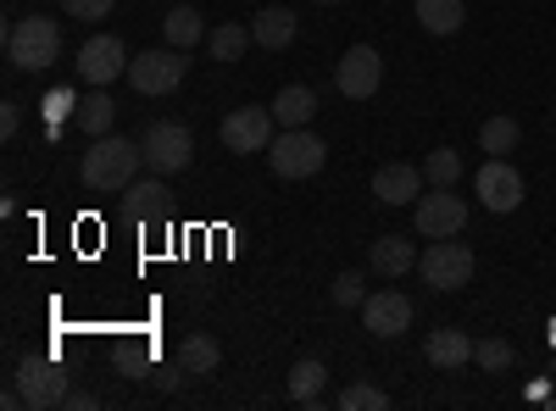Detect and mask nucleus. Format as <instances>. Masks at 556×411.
I'll return each instance as SVG.
<instances>
[{
    "label": "nucleus",
    "instance_id": "obj_1",
    "mask_svg": "<svg viewBox=\"0 0 556 411\" xmlns=\"http://www.w3.org/2000/svg\"><path fill=\"white\" fill-rule=\"evenodd\" d=\"M139 167H146V151H139V140L101 133V140L84 151V162H78V184H84L89 195H123L134 178H139Z\"/></svg>",
    "mask_w": 556,
    "mask_h": 411
},
{
    "label": "nucleus",
    "instance_id": "obj_2",
    "mask_svg": "<svg viewBox=\"0 0 556 411\" xmlns=\"http://www.w3.org/2000/svg\"><path fill=\"white\" fill-rule=\"evenodd\" d=\"M62 56V23L56 17H17L7 28V62L17 73H45V67H56Z\"/></svg>",
    "mask_w": 556,
    "mask_h": 411
},
{
    "label": "nucleus",
    "instance_id": "obj_3",
    "mask_svg": "<svg viewBox=\"0 0 556 411\" xmlns=\"http://www.w3.org/2000/svg\"><path fill=\"white\" fill-rule=\"evenodd\" d=\"M323 162H329V145H323L312 128H278L273 145H267V167L278 178H317Z\"/></svg>",
    "mask_w": 556,
    "mask_h": 411
},
{
    "label": "nucleus",
    "instance_id": "obj_4",
    "mask_svg": "<svg viewBox=\"0 0 556 411\" xmlns=\"http://www.w3.org/2000/svg\"><path fill=\"white\" fill-rule=\"evenodd\" d=\"M139 151H146V172L173 178V172H184L195 162V133L184 123H173V117H162V123H151L146 133H139Z\"/></svg>",
    "mask_w": 556,
    "mask_h": 411
},
{
    "label": "nucleus",
    "instance_id": "obj_5",
    "mask_svg": "<svg viewBox=\"0 0 556 411\" xmlns=\"http://www.w3.org/2000/svg\"><path fill=\"white\" fill-rule=\"evenodd\" d=\"M12 384L23 389V400H28L34 411H56V406H67V395H73L62 361H51V356H23L17 373H12Z\"/></svg>",
    "mask_w": 556,
    "mask_h": 411
},
{
    "label": "nucleus",
    "instance_id": "obj_6",
    "mask_svg": "<svg viewBox=\"0 0 556 411\" xmlns=\"http://www.w3.org/2000/svg\"><path fill=\"white\" fill-rule=\"evenodd\" d=\"M473 267H479V256L462 245V240H434L424 256H417V272H424L429 290H462V284H473Z\"/></svg>",
    "mask_w": 556,
    "mask_h": 411
},
{
    "label": "nucleus",
    "instance_id": "obj_7",
    "mask_svg": "<svg viewBox=\"0 0 556 411\" xmlns=\"http://www.w3.org/2000/svg\"><path fill=\"white\" fill-rule=\"evenodd\" d=\"M412 228L424 240H456L462 228H468V201L451 195V190H429L412 201Z\"/></svg>",
    "mask_w": 556,
    "mask_h": 411
},
{
    "label": "nucleus",
    "instance_id": "obj_8",
    "mask_svg": "<svg viewBox=\"0 0 556 411\" xmlns=\"http://www.w3.org/2000/svg\"><path fill=\"white\" fill-rule=\"evenodd\" d=\"M223 145L235 151V156H256V151H267L273 145V133H278V117H273V106H235L223 117Z\"/></svg>",
    "mask_w": 556,
    "mask_h": 411
},
{
    "label": "nucleus",
    "instance_id": "obj_9",
    "mask_svg": "<svg viewBox=\"0 0 556 411\" xmlns=\"http://www.w3.org/2000/svg\"><path fill=\"white\" fill-rule=\"evenodd\" d=\"M184 73H190V62H184V51H139L128 62V84L139 89V95H173V89L184 84Z\"/></svg>",
    "mask_w": 556,
    "mask_h": 411
},
{
    "label": "nucleus",
    "instance_id": "obj_10",
    "mask_svg": "<svg viewBox=\"0 0 556 411\" xmlns=\"http://www.w3.org/2000/svg\"><path fill=\"white\" fill-rule=\"evenodd\" d=\"M379 84H384V56L374 51V44H351V51L340 56V67H334V89L345 101H374Z\"/></svg>",
    "mask_w": 556,
    "mask_h": 411
},
{
    "label": "nucleus",
    "instance_id": "obj_11",
    "mask_svg": "<svg viewBox=\"0 0 556 411\" xmlns=\"http://www.w3.org/2000/svg\"><path fill=\"white\" fill-rule=\"evenodd\" d=\"M473 190H479V206L484 211H518L523 206V172L506 162V156H490L484 167H479V178H473Z\"/></svg>",
    "mask_w": 556,
    "mask_h": 411
},
{
    "label": "nucleus",
    "instance_id": "obj_12",
    "mask_svg": "<svg viewBox=\"0 0 556 411\" xmlns=\"http://www.w3.org/2000/svg\"><path fill=\"white\" fill-rule=\"evenodd\" d=\"M128 51H123V39L117 34H96V39H84V51H78V78L89 84V89H106L112 78H123L128 73Z\"/></svg>",
    "mask_w": 556,
    "mask_h": 411
},
{
    "label": "nucleus",
    "instance_id": "obj_13",
    "mask_svg": "<svg viewBox=\"0 0 556 411\" xmlns=\"http://www.w3.org/2000/svg\"><path fill=\"white\" fill-rule=\"evenodd\" d=\"M362 329L379 334V339H401L412 329V300L401 290H374L362 300Z\"/></svg>",
    "mask_w": 556,
    "mask_h": 411
},
{
    "label": "nucleus",
    "instance_id": "obj_14",
    "mask_svg": "<svg viewBox=\"0 0 556 411\" xmlns=\"http://www.w3.org/2000/svg\"><path fill=\"white\" fill-rule=\"evenodd\" d=\"M374 195H379L384 206L417 201V195H424V167H412V162H384V167L374 172Z\"/></svg>",
    "mask_w": 556,
    "mask_h": 411
},
{
    "label": "nucleus",
    "instance_id": "obj_15",
    "mask_svg": "<svg viewBox=\"0 0 556 411\" xmlns=\"http://www.w3.org/2000/svg\"><path fill=\"white\" fill-rule=\"evenodd\" d=\"M117 201H123V217H134V222H156V217L167 211V178H162V172L134 178V184H128Z\"/></svg>",
    "mask_w": 556,
    "mask_h": 411
},
{
    "label": "nucleus",
    "instance_id": "obj_16",
    "mask_svg": "<svg viewBox=\"0 0 556 411\" xmlns=\"http://www.w3.org/2000/svg\"><path fill=\"white\" fill-rule=\"evenodd\" d=\"M424 356H429L434 373H456V368H468V361H473V339L462 334V329H434L429 345H424Z\"/></svg>",
    "mask_w": 556,
    "mask_h": 411
},
{
    "label": "nucleus",
    "instance_id": "obj_17",
    "mask_svg": "<svg viewBox=\"0 0 556 411\" xmlns=\"http://www.w3.org/2000/svg\"><path fill=\"white\" fill-rule=\"evenodd\" d=\"M295 28H301V17L290 7H262L251 17V39L262 44V51H285V44L295 39Z\"/></svg>",
    "mask_w": 556,
    "mask_h": 411
},
{
    "label": "nucleus",
    "instance_id": "obj_18",
    "mask_svg": "<svg viewBox=\"0 0 556 411\" xmlns=\"http://www.w3.org/2000/svg\"><path fill=\"white\" fill-rule=\"evenodd\" d=\"M367 267H374L379 279H401V272H412V267H417V251H412V240L384 234V240L367 245Z\"/></svg>",
    "mask_w": 556,
    "mask_h": 411
},
{
    "label": "nucleus",
    "instance_id": "obj_19",
    "mask_svg": "<svg viewBox=\"0 0 556 411\" xmlns=\"http://www.w3.org/2000/svg\"><path fill=\"white\" fill-rule=\"evenodd\" d=\"M217 361H223V345L212 334H184L178 339V368L190 373V378H212Z\"/></svg>",
    "mask_w": 556,
    "mask_h": 411
},
{
    "label": "nucleus",
    "instance_id": "obj_20",
    "mask_svg": "<svg viewBox=\"0 0 556 411\" xmlns=\"http://www.w3.org/2000/svg\"><path fill=\"white\" fill-rule=\"evenodd\" d=\"M73 123H78V133H89V140H101V133H112V123H117V106H112V95H106V89H89V95L73 106Z\"/></svg>",
    "mask_w": 556,
    "mask_h": 411
},
{
    "label": "nucleus",
    "instance_id": "obj_21",
    "mask_svg": "<svg viewBox=\"0 0 556 411\" xmlns=\"http://www.w3.org/2000/svg\"><path fill=\"white\" fill-rule=\"evenodd\" d=\"M273 117H278V128H306L317 117V95L306 84H285V89H278V101H273Z\"/></svg>",
    "mask_w": 556,
    "mask_h": 411
},
{
    "label": "nucleus",
    "instance_id": "obj_22",
    "mask_svg": "<svg viewBox=\"0 0 556 411\" xmlns=\"http://www.w3.org/2000/svg\"><path fill=\"white\" fill-rule=\"evenodd\" d=\"M323 389H329V368H323L317 356H301L295 368H290V400L317 406V400H323Z\"/></svg>",
    "mask_w": 556,
    "mask_h": 411
},
{
    "label": "nucleus",
    "instance_id": "obj_23",
    "mask_svg": "<svg viewBox=\"0 0 556 411\" xmlns=\"http://www.w3.org/2000/svg\"><path fill=\"white\" fill-rule=\"evenodd\" d=\"M162 34H167L173 51H190V44H201V39H206V23H201V12H195V7H167Z\"/></svg>",
    "mask_w": 556,
    "mask_h": 411
},
{
    "label": "nucleus",
    "instance_id": "obj_24",
    "mask_svg": "<svg viewBox=\"0 0 556 411\" xmlns=\"http://www.w3.org/2000/svg\"><path fill=\"white\" fill-rule=\"evenodd\" d=\"M206 44H212V62H240L256 39H251V23H217L206 34Z\"/></svg>",
    "mask_w": 556,
    "mask_h": 411
},
{
    "label": "nucleus",
    "instance_id": "obj_25",
    "mask_svg": "<svg viewBox=\"0 0 556 411\" xmlns=\"http://www.w3.org/2000/svg\"><path fill=\"white\" fill-rule=\"evenodd\" d=\"M462 17H468V7H462V0H417V23H424L434 39L456 34V28H462Z\"/></svg>",
    "mask_w": 556,
    "mask_h": 411
},
{
    "label": "nucleus",
    "instance_id": "obj_26",
    "mask_svg": "<svg viewBox=\"0 0 556 411\" xmlns=\"http://www.w3.org/2000/svg\"><path fill=\"white\" fill-rule=\"evenodd\" d=\"M518 145H523V123L518 117H490L479 128V151H490V156H513Z\"/></svg>",
    "mask_w": 556,
    "mask_h": 411
},
{
    "label": "nucleus",
    "instance_id": "obj_27",
    "mask_svg": "<svg viewBox=\"0 0 556 411\" xmlns=\"http://www.w3.org/2000/svg\"><path fill=\"white\" fill-rule=\"evenodd\" d=\"M424 178H429V190H456V178H462V156L451 145H434L424 156Z\"/></svg>",
    "mask_w": 556,
    "mask_h": 411
},
{
    "label": "nucleus",
    "instance_id": "obj_28",
    "mask_svg": "<svg viewBox=\"0 0 556 411\" xmlns=\"http://www.w3.org/2000/svg\"><path fill=\"white\" fill-rule=\"evenodd\" d=\"M384 406H390V395L374 389V384H345L340 389V411H384Z\"/></svg>",
    "mask_w": 556,
    "mask_h": 411
},
{
    "label": "nucleus",
    "instance_id": "obj_29",
    "mask_svg": "<svg viewBox=\"0 0 556 411\" xmlns=\"http://www.w3.org/2000/svg\"><path fill=\"white\" fill-rule=\"evenodd\" d=\"M473 361L484 373H506V368H513V345H506V339H473Z\"/></svg>",
    "mask_w": 556,
    "mask_h": 411
},
{
    "label": "nucleus",
    "instance_id": "obj_30",
    "mask_svg": "<svg viewBox=\"0 0 556 411\" xmlns=\"http://www.w3.org/2000/svg\"><path fill=\"white\" fill-rule=\"evenodd\" d=\"M329 300H334V306H345V311H362V300H367L362 272H340V279H334V290H329Z\"/></svg>",
    "mask_w": 556,
    "mask_h": 411
},
{
    "label": "nucleus",
    "instance_id": "obj_31",
    "mask_svg": "<svg viewBox=\"0 0 556 411\" xmlns=\"http://www.w3.org/2000/svg\"><path fill=\"white\" fill-rule=\"evenodd\" d=\"M112 7L117 0H62V12L78 17V23H101V17H112Z\"/></svg>",
    "mask_w": 556,
    "mask_h": 411
},
{
    "label": "nucleus",
    "instance_id": "obj_32",
    "mask_svg": "<svg viewBox=\"0 0 556 411\" xmlns=\"http://www.w3.org/2000/svg\"><path fill=\"white\" fill-rule=\"evenodd\" d=\"M23 128V101H0V140H17Z\"/></svg>",
    "mask_w": 556,
    "mask_h": 411
},
{
    "label": "nucleus",
    "instance_id": "obj_33",
    "mask_svg": "<svg viewBox=\"0 0 556 411\" xmlns=\"http://www.w3.org/2000/svg\"><path fill=\"white\" fill-rule=\"evenodd\" d=\"M45 112H51V117L62 123V117L73 112V95H67V89H56V95H51V101H45Z\"/></svg>",
    "mask_w": 556,
    "mask_h": 411
},
{
    "label": "nucleus",
    "instance_id": "obj_34",
    "mask_svg": "<svg viewBox=\"0 0 556 411\" xmlns=\"http://www.w3.org/2000/svg\"><path fill=\"white\" fill-rule=\"evenodd\" d=\"M178 378H184V368L173 361V368H162V373H156V389H162V395H173V389H178Z\"/></svg>",
    "mask_w": 556,
    "mask_h": 411
},
{
    "label": "nucleus",
    "instance_id": "obj_35",
    "mask_svg": "<svg viewBox=\"0 0 556 411\" xmlns=\"http://www.w3.org/2000/svg\"><path fill=\"white\" fill-rule=\"evenodd\" d=\"M89 406H96V395H84V389L67 395V411H89Z\"/></svg>",
    "mask_w": 556,
    "mask_h": 411
},
{
    "label": "nucleus",
    "instance_id": "obj_36",
    "mask_svg": "<svg viewBox=\"0 0 556 411\" xmlns=\"http://www.w3.org/2000/svg\"><path fill=\"white\" fill-rule=\"evenodd\" d=\"M317 7H340V0H317Z\"/></svg>",
    "mask_w": 556,
    "mask_h": 411
},
{
    "label": "nucleus",
    "instance_id": "obj_37",
    "mask_svg": "<svg viewBox=\"0 0 556 411\" xmlns=\"http://www.w3.org/2000/svg\"><path fill=\"white\" fill-rule=\"evenodd\" d=\"M551 345H556V323H551Z\"/></svg>",
    "mask_w": 556,
    "mask_h": 411
}]
</instances>
